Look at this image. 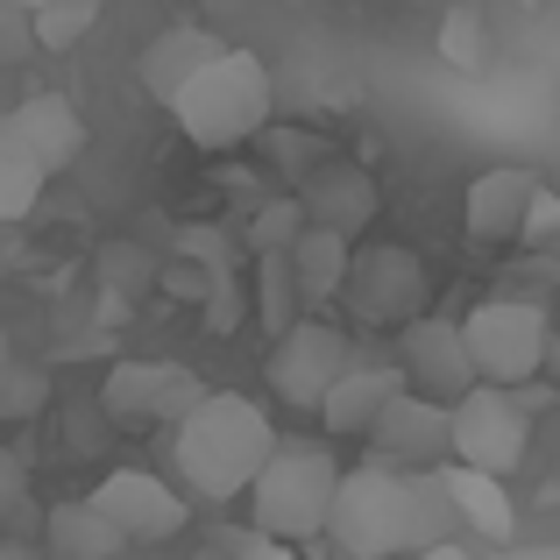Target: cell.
<instances>
[{
  "label": "cell",
  "instance_id": "obj_17",
  "mask_svg": "<svg viewBox=\"0 0 560 560\" xmlns=\"http://www.w3.org/2000/svg\"><path fill=\"white\" fill-rule=\"evenodd\" d=\"M405 397V376L397 370H383V362H355L341 383H334V397L319 405V419H327V433L334 440H370L376 433V419Z\"/></svg>",
  "mask_w": 560,
  "mask_h": 560
},
{
  "label": "cell",
  "instance_id": "obj_24",
  "mask_svg": "<svg viewBox=\"0 0 560 560\" xmlns=\"http://www.w3.org/2000/svg\"><path fill=\"white\" fill-rule=\"evenodd\" d=\"M299 242H305V206H299V191H291V199H262L256 220H248V248H256V256H291Z\"/></svg>",
  "mask_w": 560,
  "mask_h": 560
},
{
  "label": "cell",
  "instance_id": "obj_27",
  "mask_svg": "<svg viewBox=\"0 0 560 560\" xmlns=\"http://www.w3.org/2000/svg\"><path fill=\"white\" fill-rule=\"evenodd\" d=\"M100 277H114V291H142L156 277V262L142 256V248H121V242H114L107 256H100Z\"/></svg>",
  "mask_w": 560,
  "mask_h": 560
},
{
  "label": "cell",
  "instance_id": "obj_9",
  "mask_svg": "<svg viewBox=\"0 0 560 560\" xmlns=\"http://www.w3.org/2000/svg\"><path fill=\"white\" fill-rule=\"evenodd\" d=\"M447 462H454V411L405 390L370 433V468H390V476H440Z\"/></svg>",
  "mask_w": 560,
  "mask_h": 560
},
{
  "label": "cell",
  "instance_id": "obj_33",
  "mask_svg": "<svg viewBox=\"0 0 560 560\" xmlns=\"http://www.w3.org/2000/svg\"><path fill=\"white\" fill-rule=\"evenodd\" d=\"M419 560H476V553H468L462 539H454V547H433V553H419Z\"/></svg>",
  "mask_w": 560,
  "mask_h": 560
},
{
  "label": "cell",
  "instance_id": "obj_25",
  "mask_svg": "<svg viewBox=\"0 0 560 560\" xmlns=\"http://www.w3.org/2000/svg\"><path fill=\"white\" fill-rule=\"evenodd\" d=\"M440 57H447L454 71L490 65V22H482V8H447L440 14Z\"/></svg>",
  "mask_w": 560,
  "mask_h": 560
},
{
  "label": "cell",
  "instance_id": "obj_6",
  "mask_svg": "<svg viewBox=\"0 0 560 560\" xmlns=\"http://www.w3.org/2000/svg\"><path fill=\"white\" fill-rule=\"evenodd\" d=\"M348 313L362 319V327H397L405 334L411 319H425V262L411 256L405 242H355V256H348Z\"/></svg>",
  "mask_w": 560,
  "mask_h": 560
},
{
  "label": "cell",
  "instance_id": "obj_30",
  "mask_svg": "<svg viewBox=\"0 0 560 560\" xmlns=\"http://www.w3.org/2000/svg\"><path fill=\"white\" fill-rule=\"evenodd\" d=\"M206 319H213V334H228L234 319H242V284H234L228 270L213 277V291H206Z\"/></svg>",
  "mask_w": 560,
  "mask_h": 560
},
{
  "label": "cell",
  "instance_id": "obj_16",
  "mask_svg": "<svg viewBox=\"0 0 560 560\" xmlns=\"http://www.w3.org/2000/svg\"><path fill=\"white\" fill-rule=\"evenodd\" d=\"M220 57H228V43H220L213 28H191V22L164 28V36L142 50V93L164 100V107H178V93L199 79L206 65H220Z\"/></svg>",
  "mask_w": 560,
  "mask_h": 560
},
{
  "label": "cell",
  "instance_id": "obj_5",
  "mask_svg": "<svg viewBox=\"0 0 560 560\" xmlns=\"http://www.w3.org/2000/svg\"><path fill=\"white\" fill-rule=\"evenodd\" d=\"M327 539L355 560H397L405 553V476L390 468H348L341 476V497H334V518H327Z\"/></svg>",
  "mask_w": 560,
  "mask_h": 560
},
{
  "label": "cell",
  "instance_id": "obj_26",
  "mask_svg": "<svg viewBox=\"0 0 560 560\" xmlns=\"http://www.w3.org/2000/svg\"><path fill=\"white\" fill-rule=\"evenodd\" d=\"M28 22H36V50H71L79 36H93L100 0H43L28 8Z\"/></svg>",
  "mask_w": 560,
  "mask_h": 560
},
{
  "label": "cell",
  "instance_id": "obj_13",
  "mask_svg": "<svg viewBox=\"0 0 560 560\" xmlns=\"http://www.w3.org/2000/svg\"><path fill=\"white\" fill-rule=\"evenodd\" d=\"M299 206H305V228H319V234H334V242L355 248L362 228H376L383 191H376V178L362 164H319L313 178L299 185Z\"/></svg>",
  "mask_w": 560,
  "mask_h": 560
},
{
  "label": "cell",
  "instance_id": "obj_23",
  "mask_svg": "<svg viewBox=\"0 0 560 560\" xmlns=\"http://www.w3.org/2000/svg\"><path fill=\"white\" fill-rule=\"evenodd\" d=\"M43 185H50V178H43V164L14 142V128L0 121V220H22L28 206L43 199Z\"/></svg>",
  "mask_w": 560,
  "mask_h": 560
},
{
  "label": "cell",
  "instance_id": "obj_15",
  "mask_svg": "<svg viewBox=\"0 0 560 560\" xmlns=\"http://www.w3.org/2000/svg\"><path fill=\"white\" fill-rule=\"evenodd\" d=\"M0 121H8L14 142H22V150L43 164V178H50V171H65L71 156L85 150V121H79V107H71L65 93H28L22 107L0 114Z\"/></svg>",
  "mask_w": 560,
  "mask_h": 560
},
{
  "label": "cell",
  "instance_id": "obj_29",
  "mask_svg": "<svg viewBox=\"0 0 560 560\" xmlns=\"http://www.w3.org/2000/svg\"><path fill=\"white\" fill-rule=\"evenodd\" d=\"M28 50H36V22H28V8H8V0H0V65H22Z\"/></svg>",
  "mask_w": 560,
  "mask_h": 560
},
{
  "label": "cell",
  "instance_id": "obj_18",
  "mask_svg": "<svg viewBox=\"0 0 560 560\" xmlns=\"http://www.w3.org/2000/svg\"><path fill=\"white\" fill-rule=\"evenodd\" d=\"M440 490H447L454 518L468 525V533L497 539V547H511V525H518V511H511V490L497 476H476V468H440Z\"/></svg>",
  "mask_w": 560,
  "mask_h": 560
},
{
  "label": "cell",
  "instance_id": "obj_31",
  "mask_svg": "<svg viewBox=\"0 0 560 560\" xmlns=\"http://www.w3.org/2000/svg\"><path fill=\"white\" fill-rule=\"evenodd\" d=\"M234 560H299V547H277V539H262V533H248L242 547H234Z\"/></svg>",
  "mask_w": 560,
  "mask_h": 560
},
{
  "label": "cell",
  "instance_id": "obj_1",
  "mask_svg": "<svg viewBox=\"0 0 560 560\" xmlns=\"http://www.w3.org/2000/svg\"><path fill=\"white\" fill-rule=\"evenodd\" d=\"M277 440H284V433L270 425V411H262L256 397L206 390V405L171 433V462H178V476H185L191 497L228 504V497L256 490V476H262V462L277 454Z\"/></svg>",
  "mask_w": 560,
  "mask_h": 560
},
{
  "label": "cell",
  "instance_id": "obj_8",
  "mask_svg": "<svg viewBox=\"0 0 560 560\" xmlns=\"http://www.w3.org/2000/svg\"><path fill=\"white\" fill-rule=\"evenodd\" d=\"M262 370H270V390L284 397V405L319 411L334 397V383L355 370V348H348V334L334 327V319H299V327L270 348Z\"/></svg>",
  "mask_w": 560,
  "mask_h": 560
},
{
  "label": "cell",
  "instance_id": "obj_21",
  "mask_svg": "<svg viewBox=\"0 0 560 560\" xmlns=\"http://www.w3.org/2000/svg\"><path fill=\"white\" fill-rule=\"evenodd\" d=\"M454 504L440 490V476H405V560L433 553V547H454Z\"/></svg>",
  "mask_w": 560,
  "mask_h": 560
},
{
  "label": "cell",
  "instance_id": "obj_19",
  "mask_svg": "<svg viewBox=\"0 0 560 560\" xmlns=\"http://www.w3.org/2000/svg\"><path fill=\"white\" fill-rule=\"evenodd\" d=\"M348 256H355V248L334 242V234H319V228H305V242L291 248V277H299L305 319H327V305L348 291Z\"/></svg>",
  "mask_w": 560,
  "mask_h": 560
},
{
  "label": "cell",
  "instance_id": "obj_28",
  "mask_svg": "<svg viewBox=\"0 0 560 560\" xmlns=\"http://www.w3.org/2000/svg\"><path fill=\"white\" fill-rule=\"evenodd\" d=\"M525 248H560V191L539 185V199H533V213H525V234H518Z\"/></svg>",
  "mask_w": 560,
  "mask_h": 560
},
{
  "label": "cell",
  "instance_id": "obj_14",
  "mask_svg": "<svg viewBox=\"0 0 560 560\" xmlns=\"http://www.w3.org/2000/svg\"><path fill=\"white\" fill-rule=\"evenodd\" d=\"M533 199H539L533 171H525V164H497V171H482V178L468 185L462 220H468V234H476L482 248H497V242H518V234H525Z\"/></svg>",
  "mask_w": 560,
  "mask_h": 560
},
{
  "label": "cell",
  "instance_id": "obj_2",
  "mask_svg": "<svg viewBox=\"0 0 560 560\" xmlns=\"http://www.w3.org/2000/svg\"><path fill=\"white\" fill-rule=\"evenodd\" d=\"M341 476L348 468L327 454V440L313 433H284L277 454L262 462L256 490H248V518H256L262 539L277 547H299V539H319L334 518V497H341Z\"/></svg>",
  "mask_w": 560,
  "mask_h": 560
},
{
  "label": "cell",
  "instance_id": "obj_7",
  "mask_svg": "<svg viewBox=\"0 0 560 560\" xmlns=\"http://www.w3.org/2000/svg\"><path fill=\"white\" fill-rule=\"evenodd\" d=\"M525 454H533V411L511 390H468L454 405V468H476V476L504 482Z\"/></svg>",
  "mask_w": 560,
  "mask_h": 560
},
{
  "label": "cell",
  "instance_id": "obj_22",
  "mask_svg": "<svg viewBox=\"0 0 560 560\" xmlns=\"http://www.w3.org/2000/svg\"><path fill=\"white\" fill-rule=\"evenodd\" d=\"M256 319H262V334H270V341H284V334L305 319L291 256H256Z\"/></svg>",
  "mask_w": 560,
  "mask_h": 560
},
{
  "label": "cell",
  "instance_id": "obj_20",
  "mask_svg": "<svg viewBox=\"0 0 560 560\" xmlns=\"http://www.w3.org/2000/svg\"><path fill=\"white\" fill-rule=\"evenodd\" d=\"M43 547L57 560H121L128 539L93 511V497H79V504H57L50 518H43Z\"/></svg>",
  "mask_w": 560,
  "mask_h": 560
},
{
  "label": "cell",
  "instance_id": "obj_10",
  "mask_svg": "<svg viewBox=\"0 0 560 560\" xmlns=\"http://www.w3.org/2000/svg\"><path fill=\"white\" fill-rule=\"evenodd\" d=\"M397 376H405L411 397H433V405H462L476 383V362H468V341H462V319H411L397 334Z\"/></svg>",
  "mask_w": 560,
  "mask_h": 560
},
{
  "label": "cell",
  "instance_id": "obj_4",
  "mask_svg": "<svg viewBox=\"0 0 560 560\" xmlns=\"http://www.w3.org/2000/svg\"><path fill=\"white\" fill-rule=\"evenodd\" d=\"M462 341H468L482 390H533L539 370H547L553 327H547V305L533 299H482L462 319Z\"/></svg>",
  "mask_w": 560,
  "mask_h": 560
},
{
  "label": "cell",
  "instance_id": "obj_32",
  "mask_svg": "<svg viewBox=\"0 0 560 560\" xmlns=\"http://www.w3.org/2000/svg\"><path fill=\"white\" fill-rule=\"evenodd\" d=\"M482 560H560L553 547H497V553H482Z\"/></svg>",
  "mask_w": 560,
  "mask_h": 560
},
{
  "label": "cell",
  "instance_id": "obj_11",
  "mask_svg": "<svg viewBox=\"0 0 560 560\" xmlns=\"http://www.w3.org/2000/svg\"><path fill=\"white\" fill-rule=\"evenodd\" d=\"M100 405H107V419H128V425H150V419L185 425L206 405V383L178 362H121L100 383Z\"/></svg>",
  "mask_w": 560,
  "mask_h": 560
},
{
  "label": "cell",
  "instance_id": "obj_34",
  "mask_svg": "<svg viewBox=\"0 0 560 560\" xmlns=\"http://www.w3.org/2000/svg\"><path fill=\"white\" fill-rule=\"evenodd\" d=\"M0 560H8V553H0Z\"/></svg>",
  "mask_w": 560,
  "mask_h": 560
},
{
  "label": "cell",
  "instance_id": "obj_3",
  "mask_svg": "<svg viewBox=\"0 0 560 560\" xmlns=\"http://www.w3.org/2000/svg\"><path fill=\"white\" fill-rule=\"evenodd\" d=\"M178 128L199 150H242L248 136L270 128V65L256 50H228L178 93Z\"/></svg>",
  "mask_w": 560,
  "mask_h": 560
},
{
  "label": "cell",
  "instance_id": "obj_12",
  "mask_svg": "<svg viewBox=\"0 0 560 560\" xmlns=\"http://www.w3.org/2000/svg\"><path fill=\"white\" fill-rule=\"evenodd\" d=\"M93 511L128 539V547H156V539H178L185 533V497L171 482H156L150 468H114L107 482L93 490Z\"/></svg>",
  "mask_w": 560,
  "mask_h": 560
}]
</instances>
